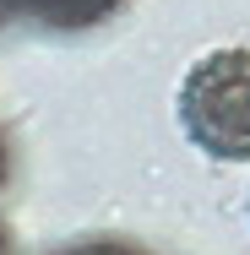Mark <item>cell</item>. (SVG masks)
Segmentation results:
<instances>
[{
	"label": "cell",
	"mask_w": 250,
	"mask_h": 255,
	"mask_svg": "<svg viewBox=\"0 0 250 255\" xmlns=\"http://www.w3.org/2000/svg\"><path fill=\"white\" fill-rule=\"evenodd\" d=\"M180 125L207 157L250 163V49H212L185 71Z\"/></svg>",
	"instance_id": "6da1fadb"
},
{
	"label": "cell",
	"mask_w": 250,
	"mask_h": 255,
	"mask_svg": "<svg viewBox=\"0 0 250 255\" xmlns=\"http://www.w3.org/2000/svg\"><path fill=\"white\" fill-rule=\"evenodd\" d=\"M131 0H0V27H27L44 38H76L114 22Z\"/></svg>",
	"instance_id": "7a4b0ae2"
},
{
	"label": "cell",
	"mask_w": 250,
	"mask_h": 255,
	"mask_svg": "<svg viewBox=\"0 0 250 255\" xmlns=\"http://www.w3.org/2000/svg\"><path fill=\"white\" fill-rule=\"evenodd\" d=\"M60 255H142L136 245H109V239H98V245H76V250H60Z\"/></svg>",
	"instance_id": "3957f363"
},
{
	"label": "cell",
	"mask_w": 250,
	"mask_h": 255,
	"mask_svg": "<svg viewBox=\"0 0 250 255\" xmlns=\"http://www.w3.org/2000/svg\"><path fill=\"white\" fill-rule=\"evenodd\" d=\"M0 255H11V239H5V223H0Z\"/></svg>",
	"instance_id": "277c9868"
},
{
	"label": "cell",
	"mask_w": 250,
	"mask_h": 255,
	"mask_svg": "<svg viewBox=\"0 0 250 255\" xmlns=\"http://www.w3.org/2000/svg\"><path fill=\"white\" fill-rule=\"evenodd\" d=\"M0 168H5V157H0Z\"/></svg>",
	"instance_id": "5b68a950"
},
{
	"label": "cell",
	"mask_w": 250,
	"mask_h": 255,
	"mask_svg": "<svg viewBox=\"0 0 250 255\" xmlns=\"http://www.w3.org/2000/svg\"><path fill=\"white\" fill-rule=\"evenodd\" d=\"M245 206H250V201H245Z\"/></svg>",
	"instance_id": "8992f818"
}]
</instances>
